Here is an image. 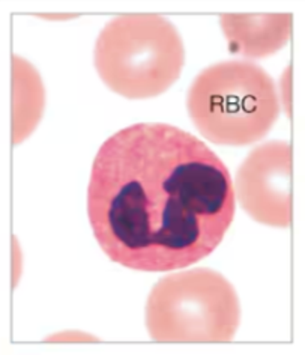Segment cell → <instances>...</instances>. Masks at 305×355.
I'll return each mask as SVG.
<instances>
[{"label": "cell", "instance_id": "6da1fadb", "mask_svg": "<svg viewBox=\"0 0 305 355\" xmlns=\"http://www.w3.org/2000/svg\"><path fill=\"white\" fill-rule=\"evenodd\" d=\"M235 209L226 164L177 127L134 123L107 139L94 159L89 221L103 252L125 268L168 272L204 259Z\"/></svg>", "mask_w": 305, "mask_h": 355}, {"label": "cell", "instance_id": "7a4b0ae2", "mask_svg": "<svg viewBox=\"0 0 305 355\" xmlns=\"http://www.w3.org/2000/svg\"><path fill=\"white\" fill-rule=\"evenodd\" d=\"M186 107L206 140L226 146L260 141L280 114L274 80L248 60L220 62L202 71L188 91Z\"/></svg>", "mask_w": 305, "mask_h": 355}, {"label": "cell", "instance_id": "3957f363", "mask_svg": "<svg viewBox=\"0 0 305 355\" xmlns=\"http://www.w3.org/2000/svg\"><path fill=\"white\" fill-rule=\"evenodd\" d=\"M185 50L175 24L158 14H123L104 26L94 65L104 85L130 100L164 94L182 73Z\"/></svg>", "mask_w": 305, "mask_h": 355}, {"label": "cell", "instance_id": "277c9868", "mask_svg": "<svg viewBox=\"0 0 305 355\" xmlns=\"http://www.w3.org/2000/svg\"><path fill=\"white\" fill-rule=\"evenodd\" d=\"M238 327V294L217 271L170 274L148 298L146 328L150 339L159 343H226Z\"/></svg>", "mask_w": 305, "mask_h": 355}, {"label": "cell", "instance_id": "5b68a950", "mask_svg": "<svg viewBox=\"0 0 305 355\" xmlns=\"http://www.w3.org/2000/svg\"><path fill=\"white\" fill-rule=\"evenodd\" d=\"M292 166V146L281 140L257 146L241 164L235 196L251 218L266 226H290Z\"/></svg>", "mask_w": 305, "mask_h": 355}, {"label": "cell", "instance_id": "8992f818", "mask_svg": "<svg viewBox=\"0 0 305 355\" xmlns=\"http://www.w3.org/2000/svg\"><path fill=\"white\" fill-rule=\"evenodd\" d=\"M220 24L233 55L268 58L292 37V14H224Z\"/></svg>", "mask_w": 305, "mask_h": 355}, {"label": "cell", "instance_id": "52a82bcc", "mask_svg": "<svg viewBox=\"0 0 305 355\" xmlns=\"http://www.w3.org/2000/svg\"><path fill=\"white\" fill-rule=\"evenodd\" d=\"M11 68L12 141L19 145L40 123L46 105V91L38 71L26 59L12 56Z\"/></svg>", "mask_w": 305, "mask_h": 355}, {"label": "cell", "instance_id": "ba28073f", "mask_svg": "<svg viewBox=\"0 0 305 355\" xmlns=\"http://www.w3.org/2000/svg\"><path fill=\"white\" fill-rule=\"evenodd\" d=\"M44 19H71V17H76V15H42Z\"/></svg>", "mask_w": 305, "mask_h": 355}]
</instances>
